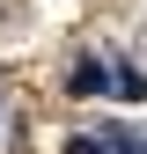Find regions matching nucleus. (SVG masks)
Listing matches in <instances>:
<instances>
[{
    "label": "nucleus",
    "mask_w": 147,
    "mask_h": 154,
    "mask_svg": "<svg viewBox=\"0 0 147 154\" xmlns=\"http://www.w3.org/2000/svg\"><path fill=\"white\" fill-rule=\"evenodd\" d=\"M66 88H74V95H110V66H103V59H81V66L66 73Z\"/></svg>",
    "instance_id": "f257e3e1"
},
{
    "label": "nucleus",
    "mask_w": 147,
    "mask_h": 154,
    "mask_svg": "<svg viewBox=\"0 0 147 154\" xmlns=\"http://www.w3.org/2000/svg\"><path fill=\"white\" fill-rule=\"evenodd\" d=\"M110 95H125V103H147V73H133V66H110Z\"/></svg>",
    "instance_id": "f03ea898"
},
{
    "label": "nucleus",
    "mask_w": 147,
    "mask_h": 154,
    "mask_svg": "<svg viewBox=\"0 0 147 154\" xmlns=\"http://www.w3.org/2000/svg\"><path fill=\"white\" fill-rule=\"evenodd\" d=\"M66 154H103V140H88V132H74V140H66Z\"/></svg>",
    "instance_id": "7ed1b4c3"
},
{
    "label": "nucleus",
    "mask_w": 147,
    "mask_h": 154,
    "mask_svg": "<svg viewBox=\"0 0 147 154\" xmlns=\"http://www.w3.org/2000/svg\"><path fill=\"white\" fill-rule=\"evenodd\" d=\"M110 147H118V154H147V140H133V132H118Z\"/></svg>",
    "instance_id": "20e7f679"
}]
</instances>
